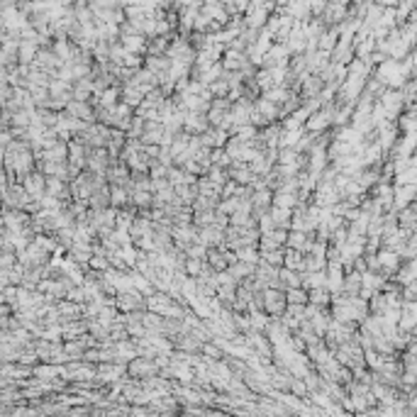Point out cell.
<instances>
[{
	"label": "cell",
	"instance_id": "15",
	"mask_svg": "<svg viewBox=\"0 0 417 417\" xmlns=\"http://www.w3.org/2000/svg\"><path fill=\"white\" fill-rule=\"evenodd\" d=\"M91 264H93L95 269H105V259H103V256H95V259H91Z\"/></svg>",
	"mask_w": 417,
	"mask_h": 417
},
{
	"label": "cell",
	"instance_id": "11",
	"mask_svg": "<svg viewBox=\"0 0 417 417\" xmlns=\"http://www.w3.org/2000/svg\"><path fill=\"white\" fill-rule=\"evenodd\" d=\"M47 183H49V193H52V195H61V193H64V183H61V178H59V176L49 178Z\"/></svg>",
	"mask_w": 417,
	"mask_h": 417
},
{
	"label": "cell",
	"instance_id": "12",
	"mask_svg": "<svg viewBox=\"0 0 417 417\" xmlns=\"http://www.w3.org/2000/svg\"><path fill=\"white\" fill-rule=\"evenodd\" d=\"M110 200H112L115 205H122V202L127 200V195H125V190H117V188H115V190H112V198H110Z\"/></svg>",
	"mask_w": 417,
	"mask_h": 417
},
{
	"label": "cell",
	"instance_id": "10",
	"mask_svg": "<svg viewBox=\"0 0 417 417\" xmlns=\"http://www.w3.org/2000/svg\"><path fill=\"white\" fill-rule=\"evenodd\" d=\"M69 112H71V115H76V117L91 120V110H88L83 103H71V105H69Z\"/></svg>",
	"mask_w": 417,
	"mask_h": 417
},
{
	"label": "cell",
	"instance_id": "7",
	"mask_svg": "<svg viewBox=\"0 0 417 417\" xmlns=\"http://www.w3.org/2000/svg\"><path fill=\"white\" fill-rule=\"evenodd\" d=\"M283 261H286V266H288V269H295V271L305 269V264H303V259H300V252H298V249H295V252H288Z\"/></svg>",
	"mask_w": 417,
	"mask_h": 417
},
{
	"label": "cell",
	"instance_id": "9",
	"mask_svg": "<svg viewBox=\"0 0 417 417\" xmlns=\"http://www.w3.org/2000/svg\"><path fill=\"white\" fill-rule=\"evenodd\" d=\"M329 120V112L325 110V112H320V115H315V117H310L308 120V127L312 129V132H317V129H322L325 127V122Z\"/></svg>",
	"mask_w": 417,
	"mask_h": 417
},
{
	"label": "cell",
	"instance_id": "2",
	"mask_svg": "<svg viewBox=\"0 0 417 417\" xmlns=\"http://www.w3.org/2000/svg\"><path fill=\"white\" fill-rule=\"evenodd\" d=\"M129 371H132L134 376H149V378H151V373L159 371V363H151V361H146V359H137V361H132Z\"/></svg>",
	"mask_w": 417,
	"mask_h": 417
},
{
	"label": "cell",
	"instance_id": "14",
	"mask_svg": "<svg viewBox=\"0 0 417 417\" xmlns=\"http://www.w3.org/2000/svg\"><path fill=\"white\" fill-rule=\"evenodd\" d=\"M188 271H190V273H200V261H198V259L188 261Z\"/></svg>",
	"mask_w": 417,
	"mask_h": 417
},
{
	"label": "cell",
	"instance_id": "1",
	"mask_svg": "<svg viewBox=\"0 0 417 417\" xmlns=\"http://www.w3.org/2000/svg\"><path fill=\"white\" fill-rule=\"evenodd\" d=\"M264 298H266V300H264V308H266L269 312H273V315H281L283 308H286L283 300H286L288 295H283V293H278V290H266Z\"/></svg>",
	"mask_w": 417,
	"mask_h": 417
},
{
	"label": "cell",
	"instance_id": "5",
	"mask_svg": "<svg viewBox=\"0 0 417 417\" xmlns=\"http://www.w3.org/2000/svg\"><path fill=\"white\" fill-rule=\"evenodd\" d=\"M25 188H27V193H30V195L39 198V195L44 193V176H39V173L30 176V178H27V183H25Z\"/></svg>",
	"mask_w": 417,
	"mask_h": 417
},
{
	"label": "cell",
	"instance_id": "13",
	"mask_svg": "<svg viewBox=\"0 0 417 417\" xmlns=\"http://www.w3.org/2000/svg\"><path fill=\"white\" fill-rule=\"evenodd\" d=\"M210 264L215 269H225V256L222 254H210Z\"/></svg>",
	"mask_w": 417,
	"mask_h": 417
},
{
	"label": "cell",
	"instance_id": "8",
	"mask_svg": "<svg viewBox=\"0 0 417 417\" xmlns=\"http://www.w3.org/2000/svg\"><path fill=\"white\" fill-rule=\"evenodd\" d=\"M308 300H310V295H308L305 290H300V286H298L295 290H293V288L288 290V303H293V305H305Z\"/></svg>",
	"mask_w": 417,
	"mask_h": 417
},
{
	"label": "cell",
	"instance_id": "3",
	"mask_svg": "<svg viewBox=\"0 0 417 417\" xmlns=\"http://www.w3.org/2000/svg\"><path fill=\"white\" fill-rule=\"evenodd\" d=\"M35 376H37L39 381H52V378L66 376V368H56V366H37V368H35Z\"/></svg>",
	"mask_w": 417,
	"mask_h": 417
},
{
	"label": "cell",
	"instance_id": "4",
	"mask_svg": "<svg viewBox=\"0 0 417 417\" xmlns=\"http://www.w3.org/2000/svg\"><path fill=\"white\" fill-rule=\"evenodd\" d=\"M47 149H49V151H44V154H42L47 161H64V159L69 156V149H66L64 144H59V142H56V144H52V146H47Z\"/></svg>",
	"mask_w": 417,
	"mask_h": 417
},
{
	"label": "cell",
	"instance_id": "6",
	"mask_svg": "<svg viewBox=\"0 0 417 417\" xmlns=\"http://www.w3.org/2000/svg\"><path fill=\"white\" fill-rule=\"evenodd\" d=\"M122 371H125V368H120V366H103V368L98 371V378H100V381H115L117 376H122Z\"/></svg>",
	"mask_w": 417,
	"mask_h": 417
}]
</instances>
